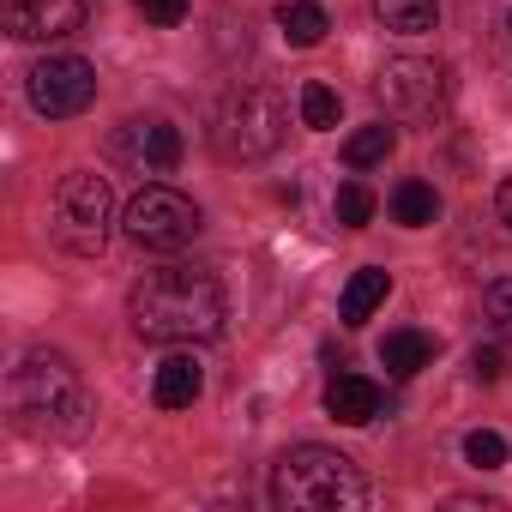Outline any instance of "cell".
Listing matches in <instances>:
<instances>
[{
	"instance_id": "obj_1",
	"label": "cell",
	"mask_w": 512,
	"mask_h": 512,
	"mask_svg": "<svg viewBox=\"0 0 512 512\" xmlns=\"http://www.w3.org/2000/svg\"><path fill=\"white\" fill-rule=\"evenodd\" d=\"M127 320L145 344H205L223 332L229 302L205 266H163V272H145L133 284Z\"/></svg>"
},
{
	"instance_id": "obj_2",
	"label": "cell",
	"mask_w": 512,
	"mask_h": 512,
	"mask_svg": "<svg viewBox=\"0 0 512 512\" xmlns=\"http://www.w3.org/2000/svg\"><path fill=\"white\" fill-rule=\"evenodd\" d=\"M7 410H13V428L31 440H79L91 428V392L79 368L55 350L19 356V368L7 374Z\"/></svg>"
},
{
	"instance_id": "obj_3",
	"label": "cell",
	"mask_w": 512,
	"mask_h": 512,
	"mask_svg": "<svg viewBox=\"0 0 512 512\" xmlns=\"http://www.w3.org/2000/svg\"><path fill=\"white\" fill-rule=\"evenodd\" d=\"M272 500L284 512H362L374 488L356 458L332 446H290L272 470Z\"/></svg>"
},
{
	"instance_id": "obj_4",
	"label": "cell",
	"mask_w": 512,
	"mask_h": 512,
	"mask_svg": "<svg viewBox=\"0 0 512 512\" xmlns=\"http://www.w3.org/2000/svg\"><path fill=\"white\" fill-rule=\"evenodd\" d=\"M284 133H290V103L272 85H235L217 103V115H211V145L229 163H260V157H272L284 145Z\"/></svg>"
},
{
	"instance_id": "obj_5",
	"label": "cell",
	"mask_w": 512,
	"mask_h": 512,
	"mask_svg": "<svg viewBox=\"0 0 512 512\" xmlns=\"http://www.w3.org/2000/svg\"><path fill=\"white\" fill-rule=\"evenodd\" d=\"M109 229H115V193L103 175L91 169H73L61 175L55 187V205H49V235L61 253H79V260H97L109 247Z\"/></svg>"
},
{
	"instance_id": "obj_6",
	"label": "cell",
	"mask_w": 512,
	"mask_h": 512,
	"mask_svg": "<svg viewBox=\"0 0 512 512\" xmlns=\"http://www.w3.org/2000/svg\"><path fill=\"white\" fill-rule=\"evenodd\" d=\"M121 229H127V241H133V247L175 253V247H187V241L199 235V205H193L187 193H175V187L151 181V187H139V193L127 199Z\"/></svg>"
},
{
	"instance_id": "obj_7",
	"label": "cell",
	"mask_w": 512,
	"mask_h": 512,
	"mask_svg": "<svg viewBox=\"0 0 512 512\" xmlns=\"http://www.w3.org/2000/svg\"><path fill=\"white\" fill-rule=\"evenodd\" d=\"M374 97L392 121H440L446 103H452V85H446V67L440 61H416V55H398L386 61V73L374 79Z\"/></svg>"
},
{
	"instance_id": "obj_8",
	"label": "cell",
	"mask_w": 512,
	"mask_h": 512,
	"mask_svg": "<svg viewBox=\"0 0 512 512\" xmlns=\"http://www.w3.org/2000/svg\"><path fill=\"white\" fill-rule=\"evenodd\" d=\"M25 85H31L37 115L67 121V115H85V109H91V97H97V67H91L85 55H49V61L31 67Z\"/></svg>"
},
{
	"instance_id": "obj_9",
	"label": "cell",
	"mask_w": 512,
	"mask_h": 512,
	"mask_svg": "<svg viewBox=\"0 0 512 512\" xmlns=\"http://www.w3.org/2000/svg\"><path fill=\"white\" fill-rule=\"evenodd\" d=\"M0 25L19 43H55L85 25V0H0Z\"/></svg>"
},
{
	"instance_id": "obj_10",
	"label": "cell",
	"mask_w": 512,
	"mask_h": 512,
	"mask_svg": "<svg viewBox=\"0 0 512 512\" xmlns=\"http://www.w3.org/2000/svg\"><path fill=\"white\" fill-rule=\"evenodd\" d=\"M115 151L133 169H145V175H169L181 163V127H169V121H127Z\"/></svg>"
},
{
	"instance_id": "obj_11",
	"label": "cell",
	"mask_w": 512,
	"mask_h": 512,
	"mask_svg": "<svg viewBox=\"0 0 512 512\" xmlns=\"http://www.w3.org/2000/svg\"><path fill=\"white\" fill-rule=\"evenodd\" d=\"M380 386L368 380V374H338L332 386H326V416L332 422H344V428H368L374 416H380Z\"/></svg>"
},
{
	"instance_id": "obj_12",
	"label": "cell",
	"mask_w": 512,
	"mask_h": 512,
	"mask_svg": "<svg viewBox=\"0 0 512 512\" xmlns=\"http://www.w3.org/2000/svg\"><path fill=\"white\" fill-rule=\"evenodd\" d=\"M199 392H205V374H199L193 356H163V362H157V374H151V398H157L163 410H187Z\"/></svg>"
},
{
	"instance_id": "obj_13",
	"label": "cell",
	"mask_w": 512,
	"mask_h": 512,
	"mask_svg": "<svg viewBox=\"0 0 512 512\" xmlns=\"http://www.w3.org/2000/svg\"><path fill=\"white\" fill-rule=\"evenodd\" d=\"M278 31H284L290 49H314V43H326L332 19H326L320 0H284V7H278Z\"/></svg>"
},
{
	"instance_id": "obj_14",
	"label": "cell",
	"mask_w": 512,
	"mask_h": 512,
	"mask_svg": "<svg viewBox=\"0 0 512 512\" xmlns=\"http://www.w3.org/2000/svg\"><path fill=\"white\" fill-rule=\"evenodd\" d=\"M386 290H392V278L380 272V266H362L350 284H344V302H338V314H344V326H362L380 302H386Z\"/></svg>"
},
{
	"instance_id": "obj_15",
	"label": "cell",
	"mask_w": 512,
	"mask_h": 512,
	"mask_svg": "<svg viewBox=\"0 0 512 512\" xmlns=\"http://www.w3.org/2000/svg\"><path fill=\"white\" fill-rule=\"evenodd\" d=\"M374 19L392 37H422V31L440 25V7H434V0H374Z\"/></svg>"
},
{
	"instance_id": "obj_16",
	"label": "cell",
	"mask_w": 512,
	"mask_h": 512,
	"mask_svg": "<svg viewBox=\"0 0 512 512\" xmlns=\"http://www.w3.org/2000/svg\"><path fill=\"white\" fill-rule=\"evenodd\" d=\"M428 356H434V338L428 332H386V344H380V362L398 380H410L416 368H428Z\"/></svg>"
},
{
	"instance_id": "obj_17",
	"label": "cell",
	"mask_w": 512,
	"mask_h": 512,
	"mask_svg": "<svg viewBox=\"0 0 512 512\" xmlns=\"http://www.w3.org/2000/svg\"><path fill=\"white\" fill-rule=\"evenodd\" d=\"M392 151H398V127H386V121L356 127V133L344 139V163H350V169H374V163H386Z\"/></svg>"
},
{
	"instance_id": "obj_18",
	"label": "cell",
	"mask_w": 512,
	"mask_h": 512,
	"mask_svg": "<svg viewBox=\"0 0 512 512\" xmlns=\"http://www.w3.org/2000/svg\"><path fill=\"white\" fill-rule=\"evenodd\" d=\"M392 217H398L404 229H428V223L440 217V193H434L428 181H404V187L392 193Z\"/></svg>"
},
{
	"instance_id": "obj_19",
	"label": "cell",
	"mask_w": 512,
	"mask_h": 512,
	"mask_svg": "<svg viewBox=\"0 0 512 512\" xmlns=\"http://www.w3.org/2000/svg\"><path fill=\"white\" fill-rule=\"evenodd\" d=\"M302 121H308L314 133H332V127H338V91L320 85V79H308V85H302Z\"/></svg>"
},
{
	"instance_id": "obj_20",
	"label": "cell",
	"mask_w": 512,
	"mask_h": 512,
	"mask_svg": "<svg viewBox=\"0 0 512 512\" xmlns=\"http://www.w3.org/2000/svg\"><path fill=\"white\" fill-rule=\"evenodd\" d=\"M482 320L494 326L500 344H512V278H494V284L482 290Z\"/></svg>"
},
{
	"instance_id": "obj_21",
	"label": "cell",
	"mask_w": 512,
	"mask_h": 512,
	"mask_svg": "<svg viewBox=\"0 0 512 512\" xmlns=\"http://www.w3.org/2000/svg\"><path fill=\"white\" fill-rule=\"evenodd\" d=\"M332 211H338L344 229H368V217H374V193H368L362 181H344L338 199H332Z\"/></svg>"
},
{
	"instance_id": "obj_22",
	"label": "cell",
	"mask_w": 512,
	"mask_h": 512,
	"mask_svg": "<svg viewBox=\"0 0 512 512\" xmlns=\"http://www.w3.org/2000/svg\"><path fill=\"white\" fill-rule=\"evenodd\" d=\"M464 458H470L476 470H500V464H506V440H500L494 428H476V434H464Z\"/></svg>"
},
{
	"instance_id": "obj_23",
	"label": "cell",
	"mask_w": 512,
	"mask_h": 512,
	"mask_svg": "<svg viewBox=\"0 0 512 512\" xmlns=\"http://www.w3.org/2000/svg\"><path fill=\"white\" fill-rule=\"evenodd\" d=\"M470 368H476V380H488V386H494V380L506 374V356H500V344H488V350L476 344V356H470Z\"/></svg>"
},
{
	"instance_id": "obj_24",
	"label": "cell",
	"mask_w": 512,
	"mask_h": 512,
	"mask_svg": "<svg viewBox=\"0 0 512 512\" xmlns=\"http://www.w3.org/2000/svg\"><path fill=\"white\" fill-rule=\"evenodd\" d=\"M151 25H181L187 19V0H139Z\"/></svg>"
},
{
	"instance_id": "obj_25",
	"label": "cell",
	"mask_w": 512,
	"mask_h": 512,
	"mask_svg": "<svg viewBox=\"0 0 512 512\" xmlns=\"http://www.w3.org/2000/svg\"><path fill=\"white\" fill-rule=\"evenodd\" d=\"M500 223H506V229H512V175H506V181H500Z\"/></svg>"
},
{
	"instance_id": "obj_26",
	"label": "cell",
	"mask_w": 512,
	"mask_h": 512,
	"mask_svg": "<svg viewBox=\"0 0 512 512\" xmlns=\"http://www.w3.org/2000/svg\"><path fill=\"white\" fill-rule=\"evenodd\" d=\"M506 31H512V19H506Z\"/></svg>"
}]
</instances>
